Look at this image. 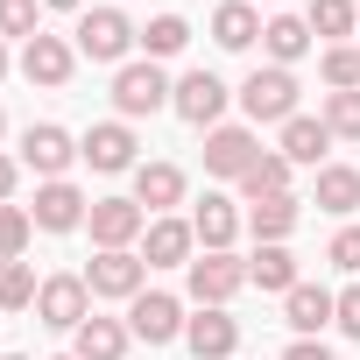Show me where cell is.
Here are the masks:
<instances>
[{
  "mask_svg": "<svg viewBox=\"0 0 360 360\" xmlns=\"http://www.w3.org/2000/svg\"><path fill=\"white\" fill-rule=\"evenodd\" d=\"M134 43H141V29H134L120 8H85V22H78V57H92V64H120Z\"/></svg>",
  "mask_w": 360,
  "mask_h": 360,
  "instance_id": "cell-1",
  "label": "cell"
},
{
  "mask_svg": "<svg viewBox=\"0 0 360 360\" xmlns=\"http://www.w3.org/2000/svg\"><path fill=\"white\" fill-rule=\"evenodd\" d=\"M169 78H162V64L155 57H141V64H120L113 71V106H120V120H141V113H155V106H169Z\"/></svg>",
  "mask_w": 360,
  "mask_h": 360,
  "instance_id": "cell-2",
  "label": "cell"
},
{
  "mask_svg": "<svg viewBox=\"0 0 360 360\" xmlns=\"http://www.w3.org/2000/svg\"><path fill=\"white\" fill-rule=\"evenodd\" d=\"M240 106H248V120L262 127V120H297V78L283 71V64H269V71H248V85H240Z\"/></svg>",
  "mask_w": 360,
  "mask_h": 360,
  "instance_id": "cell-3",
  "label": "cell"
},
{
  "mask_svg": "<svg viewBox=\"0 0 360 360\" xmlns=\"http://www.w3.org/2000/svg\"><path fill=\"white\" fill-rule=\"evenodd\" d=\"M141 283H148V262H141L134 248H99L92 269H85V290H92V297H120V304H134Z\"/></svg>",
  "mask_w": 360,
  "mask_h": 360,
  "instance_id": "cell-4",
  "label": "cell"
},
{
  "mask_svg": "<svg viewBox=\"0 0 360 360\" xmlns=\"http://www.w3.org/2000/svg\"><path fill=\"white\" fill-rule=\"evenodd\" d=\"M184 304H176L169 290H141L134 304H127V332L134 339H148V346H169V339H184Z\"/></svg>",
  "mask_w": 360,
  "mask_h": 360,
  "instance_id": "cell-5",
  "label": "cell"
},
{
  "mask_svg": "<svg viewBox=\"0 0 360 360\" xmlns=\"http://www.w3.org/2000/svg\"><path fill=\"white\" fill-rule=\"evenodd\" d=\"M36 318H43L50 332H78V325L92 318V290H85V276H50V283L36 290Z\"/></svg>",
  "mask_w": 360,
  "mask_h": 360,
  "instance_id": "cell-6",
  "label": "cell"
},
{
  "mask_svg": "<svg viewBox=\"0 0 360 360\" xmlns=\"http://www.w3.org/2000/svg\"><path fill=\"white\" fill-rule=\"evenodd\" d=\"M22 162H29V169L43 176V184H57V176H64V169L78 162V141H71V134H64L57 120H36V127L22 134Z\"/></svg>",
  "mask_w": 360,
  "mask_h": 360,
  "instance_id": "cell-7",
  "label": "cell"
},
{
  "mask_svg": "<svg viewBox=\"0 0 360 360\" xmlns=\"http://www.w3.org/2000/svg\"><path fill=\"white\" fill-rule=\"evenodd\" d=\"M85 226H92V240H99V248H134V240L148 233V212H141L134 198H92Z\"/></svg>",
  "mask_w": 360,
  "mask_h": 360,
  "instance_id": "cell-8",
  "label": "cell"
},
{
  "mask_svg": "<svg viewBox=\"0 0 360 360\" xmlns=\"http://www.w3.org/2000/svg\"><path fill=\"white\" fill-rule=\"evenodd\" d=\"M169 106L176 113H184L191 127H219V113H226V85L212 78V71H184V78H176V92H169Z\"/></svg>",
  "mask_w": 360,
  "mask_h": 360,
  "instance_id": "cell-9",
  "label": "cell"
},
{
  "mask_svg": "<svg viewBox=\"0 0 360 360\" xmlns=\"http://www.w3.org/2000/svg\"><path fill=\"white\" fill-rule=\"evenodd\" d=\"M71 71H78V50L64 36H29L22 43V78L29 85H50L57 92V85H71Z\"/></svg>",
  "mask_w": 360,
  "mask_h": 360,
  "instance_id": "cell-10",
  "label": "cell"
},
{
  "mask_svg": "<svg viewBox=\"0 0 360 360\" xmlns=\"http://www.w3.org/2000/svg\"><path fill=\"white\" fill-rule=\"evenodd\" d=\"M184 276H191V297H198V304H219V311H226V304L240 297V283H248V262H233V255H198Z\"/></svg>",
  "mask_w": 360,
  "mask_h": 360,
  "instance_id": "cell-11",
  "label": "cell"
},
{
  "mask_svg": "<svg viewBox=\"0 0 360 360\" xmlns=\"http://www.w3.org/2000/svg\"><path fill=\"white\" fill-rule=\"evenodd\" d=\"M191 248H198L191 219H169V212H162V219L141 233V262H148V269H191V262H198Z\"/></svg>",
  "mask_w": 360,
  "mask_h": 360,
  "instance_id": "cell-12",
  "label": "cell"
},
{
  "mask_svg": "<svg viewBox=\"0 0 360 360\" xmlns=\"http://www.w3.org/2000/svg\"><path fill=\"white\" fill-rule=\"evenodd\" d=\"M85 212H92V205H85V191H78V184H64V176H57V184H43V191H36V205H29V219H36L43 233H71V226H85Z\"/></svg>",
  "mask_w": 360,
  "mask_h": 360,
  "instance_id": "cell-13",
  "label": "cell"
},
{
  "mask_svg": "<svg viewBox=\"0 0 360 360\" xmlns=\"http://www.w3.org/2000/svg\"><path fill=\"white\" fill-rule=\"evenodd\" d=\"M255 162H262V141L248 127H212L205 134V169L212 176H248Z\"/></svg>",
  "mask_w": 360,
  "mask_h": 360,
  "instance_id": "cell-14",
  "label": "cell"
},
{
  "mask_svg": "<svg viewBox=\"0 0 360 360\" xmlns=\"http://www.w3.org/2000/svg\"><path fill=\"white\" fill-rule=\"evenodd\" d=\"M78 155H85L92 169H106V176H113V169H134V127H127V120H99V127L78 141Z\"/></svg>",
  "mask_w": 360,
  "mask_h": 360,
  "instance_id": "cell-15",
  "label": "cell"
},
{
  "mask_svg": "<svg viewBox=\"0 0 360 360\" xmlns=\"http://www.w3.org/2000/svg\"><path fill=\"white\" fill-rule=\"evenodd\" d=\"M332 311H339V297L318 290V283H297V290L283 297V325H290L297 339H318V332L332 325Z\"/></svg>",
  "mask_w": 360,
  "mask_h": 360,
  "instance_id": "cell-16",
  "label": "cell"
},
{
  "mask_svg": "<svg viewBox=\"0 0 360 360\" xmlns=\"http://www.w3.org/2000/svg\"><path fill=\"white\" fill-rule=\"evenodd\" d=\"M184 346H191L198 360H226V353L240 346V325H233L219 304H198V318L184 325Z\"/></svg>",
  "mask_w": 360,
  "mask_h": 360,
  "instance_id": "cell-17",
  "label": "cell"
},
{
  "mask_svg": "<svg viewBox=\"0 0 360 360\" xmlns=\"http://www.w3.org/2000/svg\"><path fill=\"white\" fill-rule=\"evenodd\" d=\"M134 205L141 212L184 205V169H176V162H134Z\"/></svg>",
  "mask_w": 360,
  "mask_h": 360,
  "instance_id": "cell-18",
  "label": "cell"
},
{
  "mask_svg": "<svg viewBox=\"0 0 360 360\" xmlns=\"http://www.w3.org/2000/svg\"><path fill=\"white\" fill-rule=\"evenodd\" d=\"M325 148H332V127H325V120H311V113L283 120V148H276V155H290L297 169H325Z\"/></svg>",
  "mask_w": 360,
  "mask_h": 360,
  "instance_id": "cell-19",
  "label": "cell"
},
{
  "mask_svg": "<svg viewBox=\"0 0 360 360\" xmlns=\"http://www.w3.org/2000/svg\"><path fill=\"white\" fill-rule=\"evenodd\" d=\"M191 233L205 240V255H226V248H233V233H240V212H233V198L205 191V205L191 212Z\"/></svg>",
  "mask_w": 360,
  "mask_h": 360,
  "instance_id": "cell-20",
  "label": "cell"
},
{
  "mask_svg": "<svg viewBox=\"0 0 360 360\" xmlns=\"http://www.w3.org/2000/svg\"><path fill=\"white\" fill-rule=\"evenodd\" d=\"M127 339H134V332H127L120 318H85V325L71 332V353H78V360H127Z\"/></svg>",
  "mask_w": 360,
  "mask_h": 360,
  "instance_id": "cell-21",
  "label": "cell"
},
{
  "mask_svg": "<svg viewBox=\"0 0 360 360\" xmlns=\"http://www.w3.org/2000/svg\"><path fill=\"white\" fill-rule=\"evenodd\" d=\"M318 212H332V219H353L360 212V169L353 162H325L318 169Z\"/></svg>",
  "mask_w": 360,
  "mask_h": 360,
  "instance_id": "cell-22",
  "label": "cell"
},
{
  "mask_svg": "<svg viewBox=\"0 0 360 360\" xmlns=\"http://www.w3.org/2000/svg\"><path fill=\"white\" fill-rule=\"evenodd\" d=\"M262 36V15H255V0H226V8L212 15V43L219 50H248Z\"/></svg>",
  "mask_w": 360,
  "mask_h": 360,
  "instance_id": "cell-23",
  "label": "cell"
},
{
  "mask_svg": "<svg viewBox=\"0 0 360 360\" xmlns=\"http://www.w3.org/2000/svg\"><path fill=\"white\" fill-rule=\"evenodd\" d=\"M262 50L290 71L304 50H311V22H297V15H276V22H262Z\"/></svg>",
  "mask_w": 360,
  "mask_h": 360,
  "instance_id": "cell-24",
  "label": "cell"
},
{
  "mask_svg": "<svg viewBox=\"0 0 360 360\" xmlns=\"http://www.w3.org/2000/svg\"><path fill=\"white\" fill-rule=\"evenodd\" d=\"M248 226H255V248H269V240H290V233H297V198H290V191H283V198H255Z\"/></svg>",
  "mask_w": 360,
  "mask_h": 360,
  "instance_id": "cell-25",
  "label": "cell"
},
{
  "mask_svg": "<svg viewBox=\"0 0 360 360\" xmlns=\"http://www.w3.org/2000/svg\"><path fill=\"white\" fill-rule=\"evenodd\" d=\"M248 283H262V290H297V255L283 248V240H269V248H255V262H248Z\"/></svg>",
  "mask_w": 360,
  "mask_h": 360,
  "instance_id": "cell-26",
  "label": "cell"
},
{
  "mask_svg": "<svg viewBox=\"0 0 360 360\" xmlns=\"http://www.w3.org/2000/svg\"><path fill=\"white\" fill-rule=\"evenodd\" d=\"M290 169H297L290 155H262V162L240 176V191H248V198H283V191H290Z\"/></svg>",
  "mask_w": 360,
  "mask_h": 360,
  "instance_id": "cell-27",
  "label": "cell"
},
{
  "mask_svg": "<svg viewBox=\"0 0 360 360\" xmlns=\"http://www.w3.org/2000/svg\"><path fill=\"white\" fill-rule=\"evenodd\" d=\"M36 290H43V283H36L29 262H0V311H29Z\"/></svg>",
  "mask_w": 360,
  "mask_h": 360,
  "instance_id": "cell-28",
  "label": "cell"
},
{
  "mask_svg": "<svg viewBox=\"0 0 360 360\" xmlns=\"http://www.w3.org/2000/svg\"><path fill=\"white\" fill-rule=\"evenodd\" d=\"M184 43H191V22H184V15H155V22L141 29V50H148V57H176Z\"/></svg>",
  "mask_w": 360,
  "mask_h": 360,
  "instance_id": "cell-29",
  "label": "cell"
},
{
  "mask_svg": "<svg viewBox=\"0 0 360 360\" xmlns=\"http://www.w3.org/2000/svg\"><path fill=\"white\" fill-rule=\"evenodd\" d=\"M339 141H360V92H325V113H318Z\"/></svg>",
  "mask_w": 360,
  "mask_h": 360,
  "instance_id": "cell-30",
  "label": "cell"
},
{
  "mask_svg": "<svg viewBox=\"0 0 360 360\" xmlns=\"http://www.w3.org/2000/svg\"><path fill=\"white\" fill-rule=\"evenodd\" d=\"M29 233H36V219H29V205H0V262H22V248H29Z\"/></svg>",
  "mask_w": 360,
  "mask_h": 360,
  "instance_id": "cell-31",
  "label": "cell"
},
{
  "mask_svg": "<svg viewBox=\"0 0 360 360\" xmlns=\"http://www.w3.org/2000/svg\"><path fill=\"white\" fill-rule=\"evenodd\" d=\"M304 22H311V36L332 43V36H346L360 15H353V0H311V15H304Z\"/></svg>",
  "mask_w": 360,
  "mask_h": 360,
  "instance_id": "cell-32",
  "label": "cell"
},
{
  "mask_svg": "<svg viewBox=\"0 0 360 360\" xmlns=\"http://www.w3.org/2000/svg\"><path fill=\"white\" fill-rule=\"evenodd\" d=\"M0 36H43V0H0Z\"/></svg>",
  "mask_w": 360,
  "mask_h": 360,
  "instance_id": "cell-33",
  "label": "cell"
},
{
  "mask_svg": "<svg viewBox=\"0 0 360 360\" xmlns=\"http://www.w3.org/2000/svg\"><path fill=\"white\" fill-rule=\"evenodd\" d=\"M325 85H332V92H360V50L332 43V50H325Z\"/></svg>",
  "mask_w": 360,
  "mask_h": 360,
  "instance_id": "cell-34",
  "label": "cell"
},
{
  "mask_svg": "<svg viewBox=\"0 0 360 360\" xmlns=\"http://www.w3.org/2000/svg\"><path fill=\"white\" fill-rule=\"evenodd\" d=\"M325 262H332V269H346V276H360V226H339V233H332V248H325Z\"/></svg>",
  "mask_w": 360,
  "mask_h": 360,
  "instance_id": "cell-35",
  "label": "cell"
},
{
  "mask_svg": "<svg viewBox=\"0 0 360 360\" xmlns=\"http://www.w3.org/2000/svg\"><path fill=\"white\" fill-rule=\"evenodd\" d=\"M332 325H339L346 339H360V283H353V290H339V311H332Z\"/></svg>",
  "mask_w": 360,
  "mask_h": 360,
  "instance_id": "cell-36",
  "label": "cell"
},
{
  "mask_svg": "<svg viewBox=\"0 0 360 360\" xmlns=\"http://www.w3.org/2000/svg\"><path fill=\"white\" fill-rule=\"evenodd\" d=\"M283 360H332V353H325L318 339H290V353H283Z\"/></svg>",
  "mask_w": 360,
  "mask_h": 360,
  "instance_id": "cell-37",
  "label": "cell"
},
{
  "mask_svg": "<svg viewBox=\"0 0 360 360\" xmlns=\"http://www.w3.org/2000/svg\"><path fill=\"white\" fill-rule=\"evenodd\" d=\"M15 176H22V162H15V155H0V205L15 198Z\"/></svg>",
  "mask_w": 360,
  "mask_h": 360,
  "instance_id": "cell-38",
  "label": "cell"
},
{
  "mask_svg": "<svg viewBox=\"0 0 360 360\" xmlns=\"http://www.w3.org/2000/svg\"><path fill=\"white\" fill-rule=\"evenodd\" d=\"M43 8H85V0H43Z\"/></svg>",
  "mask_w": 360,
  "mask_h": 360,
  "instance_id": "cell-39",
  "label": "cell"
},
{
  "mask_svg": "<svg viewBox=\"0 0 360 360\" xmlns=\"http://www.w3.org/2000/svg\"><path fill=\"white\" fill-rule=\"evenodd\" d=\"M0 78H8V43H0Z\"/></svg>",
  "mask_w": 360,
  "mask_h": 360,
  "instance_id": "cell-40",
  "label": "cell"
},
{
  "mask_svg": "<svg viewBox=\"0 0 360 360\" xmlns=\"http://www.w3.org/2000/svg\"><path fill=\"white\" fill-rule=\"evenodd\" d=\"M0 134H8V113H0Z\"/></svg>",
  "mask_w": 360,
  "mask_h": 360,
  "instance_id": "cell-41",
  "label": "cell"
},
{
  "mask_svg": "<svg viewBox=\"0 0 360 360\" xmlns=\"http://www.w3.org/2000/svg\"><path fill=\"white\" fill-rule=\"evenodd\" d=\"M0 360H22V353H0Z\"/></svg>",
  "mask_w": 360,
  "mask_h": 360,
  "instance_id": "cell-42",
  "label": "cell"
},
{
  "mask_svg": "<svg viewBox=\"0 0 360 360\" xmlns=\"http://www.w3.org/2000/svg\"><path fill=\"white\" fill-rule=\"evenodd\" d=\"M57 360H78V353H57Z\"/></svg>",
  "mask_w": 360,
  "mask_h": 360,
  "instance_id": "cell-43",
  "label": "cell"
},
{
  "mask_svg": "<svg viewBox=\"0 0 360 360\" xmlns=\"http://www.w3.org/2000/svg\"><path fill=\"white\" fill-rule=\"evenodd\" d=\"M353 15H360V0H353Z\"/></svg>",
  "mask_w": 360,
  "mask_h": 360,
  "instance_id": "cell-44",
  "label": "cell"
}]
</instances>
